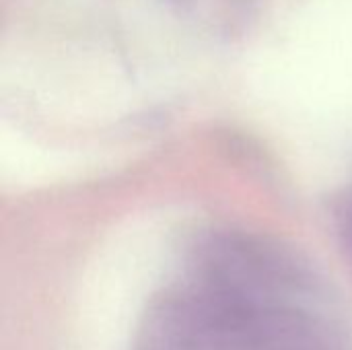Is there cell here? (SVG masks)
Listing matches in <instances>:
<instances>
[{
  "mask_svg": "<svg viewBox=\"0 0 352 350\" xmlns=\"http://www.w3.org/2000/svg\"><path fill=\"white\" fill-rule=\"evenodd\" d=\"M336 223H338L340 237L352 258V182L336 202Z\"/></svg>",
  "mask_w": 352,
  "mask_h": 350,
  "instance_id": "obj_1",
  "label": "cell"
}]
</instances>
